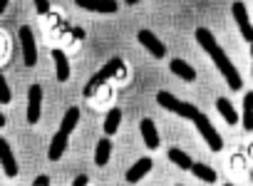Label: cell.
Wrapping results in <instances>:
<instances>
[{"label":"cell","mask_w":253,"mask_h":186,"mask_svg":"<svg viewBox=\"0 0 253 186\" xmlns=\"http://www.w3.org/2000/svg\"><path fill=\"white\" fill-rule=\"evenodd\" d=\"M77 122H80V109H77V107H70V109L65 112V117H62L60 132H65V134H72V132H75V127H77Z\"/></svg>","instance_id":"cell-17"},{"label":"cell","mask_w":253,"mask_h":186,"mask_svg":"<svg viewBox=\"0 0 253 186\" xmlns=\"http://www.w3.org/2000/svg\"><path fill=\"white\" fill-rule=\"evenodd\" d=\"M169 70H171L176 77H181L184 82H194V80H196V70H194L189 62L179 60V57H174V60L169 62Z\"/></svg>","instance_id":"cell-12"},{"label":"cell","mask_w":253,"mask_h":186,"mask_svg":"<svg viewBox=\"0 0 253 186\" xmlns=\"http://www.w3.org/2000/svg\"><path fill=\"white\" fill-rule=\"evenodd\" d=\"M191 174H194L196 179L206 181V184H213V181L218 179V174H216L211 166H206V164H194V166H191Z\"/></svg>","instance_id":"cell-21"},{"label":"cell","mask_w":253,"mask_h":186,"mask_svg":"<svg viewBox=\"0 0 253 186\" xmlns=\"http://www.w3.org/2000/svg\"><path fill=\"white\" fill-rule=\"evenodd\" d=\"M149 171H152V159H149V156H142V159H137L134 166H129V171H126V181L137 184V181H142Z\"/></svg>","instance_id":"cell-10"},{"label":"cell","mask_w":253,"mask_h":186,"mask_svg":"<svg viewBox=\"0 0 253 186\" xmlns=\"http://www.w3.org/2000/svg\"><path fill=\"white\" fill-rule=\"evenodd\" d=\"M52 62H55V72H57V82H67L70 80V62L67 55L62 50H52Z\"/></svg>","instance_id":"cell-11"},{"label":"cell","mask_w":253,"mask_h":186,"mask_svg":"<svg viewBox=\"0 0 253 186\" xmlns=\"http://www.w3.org/2000/svg\"><path fill=\"white\" fill-rule=\"evenodd\" d=\"M231 166H233V169H243V156H241V154H233V156H231Z\"/></svg>","instance_id":"cell-24"},{"label":"cell","mask_w":253,"mask_h":186,"mask_svg":"<svg viewBox=\"0 0 253 186\" xmlns=\"http://www.w3.org/2000/svg\"><path fill=\"white\" fill-rule=\"evenodd\" d=\"M139 3V0H126V5H137Z\"/></svg>","instance_id":"cell-28"},{"label":"cell","mask_w":253,"mask_h":186,"mask_svg":"<svg viewBox=\"0 0 253 186\" xmlns=\"http://www.w3.org/2000/svg\"><path fill=\"white\" fill-rule=\"evenodd\" d=\"M216 109L221 112V117H223L228 124H236V122H238V112L233 109V104H231L226 97H218V99H216Z\"/></svg>","instance_id":"cell-16"},{"label":"cell","mask_w":253,"mask_h":186,"mask_svg":"<svg viewBox=\"0 0 253 186\" xmlns=\"http://www.w3.org/2000/svg\"><path fill=\"white\" fill-rule=\"evenodd\" d=\"M231 13H233V20L243 35V40L251 45L253 43V25H251V18H248V10H246V3H241V0H236V3L231 5Z\"/></svg>","instance_id":"cell-5"},{"label":"cell","mask_w":253,"mask_h":186,"mask_svg":"<svg viewBox=\"0 0 253 186\" xmlns=\"http://www.w3.org/2000/svg\"><path fill=\"white\" fill-rule=\"evenodd\" d=\"M18 38H20V47H23V60H25V65H28V67H35V65H38V43H35L33 28L23 25L20 33H18Z\"/></svg>","instance_id":"cell-4"},{"label":"cell","mask_w":253,"mask_h":186,"mask_svg":"<svg viewBox=\"0 0 253 186\" xmlns=\"http://www.w3.org/2000/svg\"><path fill=\"white\" fill-rule=\"evenodd\" d=\"M33 184H35V186H47V184H50V176H45V174H40V176H38V179H35Z\"/></svg>","instance_id":"cell-25"},{"label":"cell","mask_w":253,"mask_h":186,"mask_svg":"<svg viewBox=\"0 0 253 186\" xmlns=\"http://www.w3.org/2000/svg\"><path fill=\"white\" fill-rule=\"evenodd\" d=\"M109 154H112V141L109 139H99L97 141V149H94V164L97 166H104L109 161Z\"/></svg>","instance_id":"cell-18"},{"label":"cell","mask_w":253,"mask_h":186,"mask_svg":"<svg viewBox=\"0 0 253 186\" xmlns=\"http://www.w3.org/2000/svg\"><path fill=\"white\" fill-rule=\"evenodd\" d=\"M40 112H42V87L40 85H30V90H28V122L38 124L40 122Z\"/></svg>","instance_id":"cell-6"},{"label":"cell","mask_w":253,"mask_h":186,"mask_svg":"<svg viewBox=\"0 0 253 186\" xmlns=\"http://www.w3.org/2000/svg\"><path fill=\"white\" fill-rule=\"evenodd\" d=\"M75 3L84 10H92V13H102V15H112L119 10V3L117 0H75Z\"/></svg>","instance_id":"cell-8"},{"label":"cell","mask_w":253,"mask_h":186,"mask_svg":"<svg viewBox=\"0 0 253 186\" xmlns=\"http://www.w3.org/2000/svg\"><path fill=\"white\" fill-rule=\"evenodd\" d=\"M0 164H3V174L5 176H18V159L13 156V149H10V144H8V139H3L0 137Z\"/></svg>","instance_id":"cell-7"},{"label":"cell","mask_w":253,"mask_h":186,"mask_svg":"<svg viewBox=\"0 0 253 186\" xmlns=\"http://www.w3.org/2000/svg\"><path fill=\"white\" fill-rule=\"evenodd\" d=\"M169 159L179 166V169H184V171H191V166H194V161H191V156L186 154V151H181V149H176V146H171L169 149Z\"/></svg>","instance_id":"cell-19"},{"label":"cell","mask_w":253,"mask_h":186,"mask_svg":"<svg viewBox=\"0 0 253 186\" xmlns=\"http://www.w3.org/2000/svg\"><path fill=\"white\" fill-rule=\"evenodd\" d=\"M243 129L253 132V92H246L243 97Z\"/></svg>","instance_id":"cell-20"},{"label":"cell","mask_w":253,"mask_h":186,"mask_svg":"<svg viewBox=\"0 0 253 186\" xmlns=\"http://www.w3.org/2000/svg\"><path fill=\"white\" fill-rule=\"evenodd\" d=\"M5 8H8V0H0V13H3Z\"/></svg>","instance_id":"cell-27"},{"label":"cell","mask_w":253,"mask_h":186,"mask_svg":"<svg viewBox=\"0 0 253 186\" xmlns=\"http://www.w3.org/2000/svg\"><path fill=\"white\" fill-rule=\"evenodd\" d=\"M119 122H122V109H119V107H112V109L107 112V117H104V134H107V137L117 134Z\"/></svg>","instance_id":"cell-15"},{"label":"cell","mask_w":253,"mask_h":186,"mask_svg":"<svg viewBox=\"0 0 253 186\" xmlns=\"http://www.w3.org/2000/svg\"><path fill=\"white\" fill-rule=\"evenodd\" d=\"M139 132H142V137H144V144H147L149 149H157V146H159V132H157V124H154V119H142V124H139Z\"/></svg>","instance_id":"cell-13"},{"label":"cell","mask_w":253,"mask_h":186,"mask_svg":"<svg viewBox=\"0 0 253 186\" xmlns=\"http://www.w3.org/2000/svg\"><path fill=\"white\" fill-rule=\"evenodd\" d=\"M72 184H75V186H84V184H87V176H84V174H80V176H77Z\"/></svg>","instance_id":"cell-26"},{"label":"cell","mask_w":253,"mask_h":186,"mask_svg":"<svg viewBox=\"0 0 253 186\" xmlns=\"http://www.w3.org/2000/svg\"><path fill=\"white\" fill-rule=\"evenodd\" d=\"M137 40H139V43H142V45H144V47H147V50L154 55V57H164V55H167L164 43H162V40H159L152 30H139V33H137Z\"/></svg>","instance_id":"cell-9"},{"label":"cell","mask_w":253,"mask_h":186,"mask_svg":"<svg viewBox=\"0 0 253 186\" xmlns=\"http://www.w3.org/2000/svg\"><path fill=\"white\" fill-rule=\"evenodd\" d=\"M122 70H124V60H122V57H112V60H107V62L102 65V70L92 75V80L87 82V87H84L82 94H84V97H94V92H97L102 85H107V80L117 77V72H122Z\"/></svg>","instance_id":"cell-2"},{"label":"cell","mask_w":253,"mask_h":186,"mask_svg":"<svg viewBox=\"0 0 253 186\" xmlns=\"http://www.w3.org/2000/svg\"><path fill=\"white\" fill-rule=\"evenodd\" d=\"M33 3H35L38 15H47L50 13V0H33Z\"/></svg>","instance_id":"cell-23"},{"label":"cell","mask_w":253,"mask_h":186,"mask_svg":"<svg viewBox=\"0 0 253 186\" xmlns=\"http://www.w3.org/2000/svg\"><path fill=\"white\" fill-rule=\"evenodd\" d=\"M196 43L209 52V57L213 60L216 70L223 75V80L228 82V87H231V90H241V87H243V77H241V72L236 70V65L228 60V55L223 52V47L216 43L213 33H211L209 28H199V30H196Z\"/></svg>","instance_id":"cell-1"},{"label":"cell","mask_w":253,"mask_h":186,"mask_svg":"<svg viewBox=\"0 0 253 186\" xmlns=\"http://www.w3.org/2000/svg\"><path fill=\"white\" fill-rule=\"evenodd\" d=\"M251 57H253V43H251Z\"/></svg>","instance_id":"cell-29"},{"label":"cell","mask_w":253,"mask_h":186,"mask_svg":"<svg viewBox=\"0 0 253 186\" xmlns=\"http://www.w3.org/2000/svg\"><path fill=\"white\" fill-rule=\"evenodd\" d=\"M10 99H13V94H10V87H8L5 77H0V102H3V104H8Z\"/></svg>","instance_id":"cell-22"},{"label":"cell","mask_w":253,"mask_h":186,"mask_svg":"<svg viewBox=\"0 0 253 186\" xmlns=\"http://www.w3.org/2000/svg\"><path fill=\"white\" fill-rule=\"evenodd\" d=\"M157 102H159L164 109H169V112H174V114H179V117H184V119H194V117L199 114V109H196L194 104L176 99V97H174L171 92H167V90L157 92Z\"/></svg>","instance_id":"cell-3"},{"label":"cell","mask_w":253,"mask_h":186,"mask_svg":"<svg viewBox=\"0 0 253 186\" xmlns=\"http://www.w3.org/2000/svg\"><path fill=\"white\" fill-rule=\"evenodd\" d=\"M67 137H70V134H65V132H57V134L52 137V141H50V149H47V156H50V161H57V159L65 154V149H67Z\"/></svg>","instance_id":"cell-14"}]
</instances>
